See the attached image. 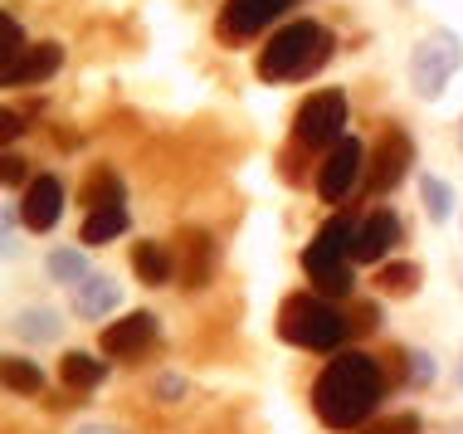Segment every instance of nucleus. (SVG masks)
<instances>
[{"label":"nucleus","mask_w":463,"mask_h":434,"mask_svg":"<svg viewBox=\"0 0 463 434\" xmlns=\"http://www.w3.org/2000/svg\"><path fill=\"white\" fill-rule=\"evenodd\" d=\"M20 332L30 342H49L59 332V317L54 313H44V307H30V313H20Z\"/></svg>","instance_id":"obj_24"},{"label":"nucleus","mask_w":463,"mask_h":434,"mask_svg":"<svg viewBox=\"0 0 463 434\" xmlns=\"http://www.w3.org/2000/svg\"><path fill=\"white\" fill-rule=\"evenodd\" d=\"M352 234H356L352 220H327L303 250V274L332 297L352 293Z\"/></svg>","instance_id":"obj_4"},{"label":"nucleus","mask_w":463,"mask_h":434,"mask_svg":"<svg viewBox=\"0 0 463 434\" xmlns=\"http://www.w3.org/2000/svg\"><path fill=\"white\" fill-rule=\"evenodd\" d=\"M410 156H415V142H410L400 127H385V137L375 142V152L366 156V161H371V166H366V191L385 195L400 176H405Z\"/></svg>","instance_id":"obj_7"},{"label":"nucleus","mask_w":463,"mask_h":434,"mask_svg":"<svg viewBox=\"0 0 463 434\" xmlns=\"http://www.w3.org/2000/svg\"><path fill=\"white\" fill-rule=\"evenodd\" d=\"M24 176V161L20 156H5V185H15Z\"/></svg>","instance_id":"obj_27"},{"label":"nucleus","mask_w":463,"mask_h":434,"mask_svg":"<svg viewBox=\"0 0 463 434\" xmlns=\"http://www.w3.org/2000/svg\"><path fill=\"white\" fill-rule=\"evenodd\" d=\"M128 230V210L122 205H103V210H89L83 215V244H108Z\"/></svg>","instance_id":"obj_18"},{"label":"nucleus","mask_w":463,"mask_h":434,"mask_svg":"<svg viewBox=\"0 0 463 434\" xmlns=\"http://www.w3.org/2000/svg\"><path fill=\"white\" fill-rule=\"evenodd\" d=\"M181 254H185V264H181L185 288H200V283L210 278V269H215V240H210L205 230H185Z\"/></svg>","instance_id":"obj_15"},{"label":"nucleus","mask_w":463,"mask_h":434,"mask_svg":"<svg viewBox=\"0 0 463 434\" xmlns=\"http://www.w3.org/2000/svg\"><path fill=\"white\" fill-rule=\"evenodd\" d=\"M298 142L312 146V152H327V146L342 142V127H346V98L327 89V93H312L303 108H298Z\"/></svg>","instance_id":"obj_6"},{"label":"nucleus","mask_w":463,"mask_h":434,"mask_svg":"<svg viewBox=\"0 0 463 434\" xmlns=\"http://www.w3.org/2000/svg\"><path fill=\"white\" fill-rule=\"evenodd\" d=\"M381 391H385L381 366H375L366 352H342L317 376V386H312V405H317L322 425L356 429V425H366L371 410L381 405Z\"/></svg>","instance_id":"obj_1"},{"label":"nucleus","mask_w":463,"mask_h":434,"mask_svg":"<svg viewBox=\"0 0 463 434\" xmlns=\"http://www.w3.org/2000/svg\"><path fill=\"white\" fill-rule=\"evenodd\" d=\"M288 5H293V0H224L220 30L230 34V40H249V34H259L264 24L279 20Z\"/></svg>","instance_id":"obj_10"},{"label":"nucleus","mask_w":463,"mask_h":434,"mask_svg":"<svg viewBox=\"0 0 463 434\" xmlns=\"http://www.w3.org/2000/svg\"><path fill=\"white\" fill-rule=\"evenodd\" d=\"M20 215L30 230H54L59 215H64V185H59V176H34L30 191H24Z\"/></svg>","instance_id":"obj_11"},{"label":"nucleus","mask_w":463,"mask_h":434,"mask_svg":"<svg viewBox=\"0 0 463 434\" xmlns=\"http://www.w3.org/2000/svg\"><path fill=\"white\" fill-rule=\"evenodd\" d=\"M132 269H137V278L142 283H152V288H161V283H171V254H166V244H156V240H142L132 250Z\"/></svg>","instance_id":"obj_16"},{"label":"nucleus","mask_w":463,"mask_h":434,"mask_svg":"<svg viewBox=\"0 0 463 434\" xmlns=\"http://www.w3.org/2000/svg\"><path fill=\"white\" fill-rule=\"evenodd\" d=\"M327 54H332V34L322 30L317 20H293V24H283L269 40V49L259 54V79L264 83L303 79V73H312Z\"/></svg>","instance_id":"obj_2"},{"label":"nucleus","mask_w":463,"mask_h":434,"mask_svg":"<svg viewBox=\"0 0 463 434\" xmlns=\"http://www.w3.org/2000/svg\"><path fill=\"white\" fill-rule=\"evenodd\" d=\"M0 34H5V69H10V64H15V59L24 54V34H20V24L10 20V15L0 20Z\"/></svg>","instance_id":"obj_26"},{"label":"nucleus","mask_w":463,"mask_h":434,"mask_svg":"<svg viewBox=\"0 0 463 434\" xmlns=\"http://www.w3.org/2000/svg\"><path fill=\"white\" fill-rule=\"evenodd\" d=\"M59 376H64V386H73V391H93V386H103L108 362H98L89 352H69L64 362H59Z\"/></svg>","instance_id":"obj_17"},{"label":"nucleus","mask_w":463,"mask_h":434,"mask_svg":"<svg viewBox=\"0 0 463 434\" xmlns=\"http://www.w3.org/2000/svg\"><path fill=\"white\" fill-rule=\"evenodd\" d=\"M375 283H381L385 293H415L420 288V269L415 264H385Z\"/></svg>","instance_id":"obj_23"},{"label":"nucleus","mask_w":463,"mask_h":434,"mask_svg":"<svg viewBox=\"0 0 463 434\" xmlns=\"http://www.w3.org/2000/svg\"><path fill=\"white\" fill-rule=\"evenodd\" d=\"M156 337V317L152 313H132L122 322H108L103 327V352L108 356H137L142 346H152Z\"/></svg>","instance_id":"obj_12"},{"label":"nucleus","mask_w":463,"mask_h":434,"mask_svg":"<svg viewBox=\"0 0 463 434\" xmlns=\"http://www.w3.org/2000/svg\"><path fill=\"white\" fill-rule=\"evenodd\" d=\"M118 297H122V288L108 274H89L79 288H73V313L79 317H103V313L118 307Z\"/></svg>","instance_id":"obj_14"},{"label":"nucleus","mask_w":463,"mask_h":434,"mask_svg":"<svg viewBox=\"0 0 463 434\" xmlns=\"http://www.w3.org/2000/svg\"><path fill=\"white\" fill-rule=\"evenodd\" d=\"M79 434H122V429H112V425H83Z\"/></svg>","instance_id":"obj_28"},{"label":"nucleus","mask_w":463,"mask_h":434,"mask_svg":"<svg viewBox=\"0 0 463 434\" xmlns=\"http://www.w3.org/2000/svg\"><path fill=\"white\" fill-rule=\"evenodd\" d=\"M279 337L293 346H307V352H336L346 342V317L336 313L327 297L293 293L279 307Z\"/></svg>","instance_id":"obj_3"},{"label":"nucleus","mask_w":463,"mask_h":434,"mask_svg":"<svg viewBox=\"0 0 463 434\" xmlns=\"http://www.w3.org/2000/svg\"><path fill=\"white\" fill-rule=\"evenodd\" d=\"M458 376H463V371H458Z\"/></svg>","instance_id":"obj_30"},{"label":"nucleus","mask_w":463,"mask_h":434,"mask_svg":"<svg viewBox=\"0 0 463 434\" xmlns=\"http://www.w3.org/2000/svg\"><path fill=\"white\" fill-rule=\"evenodd\" d=\"M420 195H424L430 220H449V215H454V191H449L439 176H424V181H420Z\"/></svg>","instance_id":"obj_21"},{"label":"nucleus","mask_w":463,"mask_h":434,"mask_svg":"<svg viewBox=\"0 0 463 434\" xmlns=\"http://www.w3.org/2000/svg\"><path fill=\"white\" fill-rule=\"evenodd\" d=\"M463 64V44L458 34L449 30H434L424 34V40L415 44V54H410V83H415L420 98H439L444 83L454 79V69Z\"/></svg>","instance_id":"obj_5"},{"label":"nucleus","mask_w":463,"mask_h":434,"mask_svg":"<svg viewBox=\"0 0 463 434\" xmlns=\"http://www.w3.org/2000/svg\"><path fill=\"white\" fill-rule=\"evenodd\" d=\"M49 274H54V283L79 288V283L89 278V259H83L79 250H54V254H49Z\"/></svg>","instance_id":"obj_20"},{"label":"nucleus","mask_w":463,"mask_h":434,"mask_svg":"<svg viewBox=\"0 0 463 434\" xmlns=\"http://www.w3.org/2000/svg\"><path fill=\"white\" fill-rule=\"evenodd\" d=\"M395 244H400V220L391 210H375V215H366L352 234V264H381Z\"/></svg>","instance_id":"obj_8"},{"label":"nucleus","mask_w":463,"mask_h":434,"mask_svg":"<svg viewBox=\"0 0 463 434\" xmlns=\"http://www.w3.org/2000/svg\"><path fill=\"white\" fill-rule=\"evenodd\" d=\"M356 171H361V142L356 137H342L327 152V161H322V171H317V191H322V201H342L346 191H352V181H356Z\"/></svg>","instance_id":"obj_9"},{"label":"nucleus","mask_w":463,"mask_h":434,"mask_svg":"<svg viewBox=\"0 0 463 434\" xmlns=\"http://www.w3.org/2000/svg\"><path fill=\"white\" fill-rule=\"evenodd\" d=\"M83 205H89V210L122 205V181H118V171H93L89 185H83Z\"/></svg>","instance_id":"obj_19"},{"label":"nucleus","mask_w":463,"mask_h":434,"mask_svg":"<svg viewBox=\"0 0 463 434\" xmlns=\"http://www.w3.org/2000/svg\"><path fill=\"white\" fill-rule=\"evenodd\" d=\"M458 146H463V127H458Z\"/></svg>","instance_id":"obj_29"},{"label":"nucleus","mask_w":463,"mask_h":434,"mask_svg":"<svg viewBox=\"0 0 463 434\" xmlns=\"http://www.w3.org/2000/svg\"><path fill=\"white\" fill-rule=\"evenodd\" d=\"M361 434H420V420L415 415H391V420H375V425H366Z\"/></svg>","instance_id":"obj_25"},{"label":"nucleus","mask_w":463,"mask_h":434,"mask_svg":"<svg viewBox=\"0 0 463 434\" xmlns=\"http://www.w3.org/2000/svg\"><path fill=\"white\" fill-rule=\"evenodd\" d=\"M5 386L20 391V395H40V391H44V376H40V366L10 356V362H5Z\"/></svg>","instance_id":"obj_22"},{"label":"nucleus","mask_w":463,"mask_h":434,"mask_svg":"<svg viewBox=\"0 0 463 434\" xmlns=\"http://www.w3.org/2000/svg\"><path fill=\"white\" fill-rule=\"evenodd\" d=\"M59 64H64V49H59V44H30L15 64L5 69V83H10V89H15V83H44Z\"/></svg>","instance_id":"obj_13"}]
</instances>
